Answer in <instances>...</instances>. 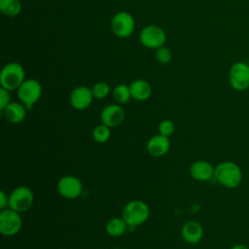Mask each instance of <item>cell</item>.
<instances>
[{
    "label": "cell",
    "instance_id": "4",
    "mask_svg": "<svg viewBox=\"0 0 249 249\" xmlns=\"http://www.w3.org/2000/svg\"><path fill=\"white\" fill-rule=\"evenodd\" d=\"M41 94L42 86L35 79L24 80V82L18 89V97L26 107V109H31L33 105L40 99Z\"/></svg>",
    "mask_w": 249,
    "mask_h": 249
},
{
    "label": "cell",
    "instance_id": "12",
    "mask_svg": "<svg viewBox=\"0 0 249 249\" xmlns=\"http://www.w3.org/2000/svg\"><path fill=\"white\" fill-rule=\"evenodd\" d=\"M125 117L124 108L118 104H110L105 106L100 114V119L103 124L114 127L121 124Z\"/></svg>",
    "mask_w": 249,
    "mask_h": 249
},
{
    "label": "cell",
    "instance_id": "20",
    "mask_svg": "<svg viewBox=\"0 0 249 249\" xmlns=\"http://www.w3.org/2000/svg\"><path fill=\"white\" fill-rule=\"evenodd\" d=\"M113 98L119 104H124L131 98L129 86L121 84L113 89Z\"/></svg>",
    "mask_w": 249,
    "mask_h": 249
},
{
    "label": "cell",
    "instance_id": "17",
    "mask_svg": "<svg viewBox=\"0 0 249 249\" xmlns=\"http://www.w3.org/2000/svg\"><path fill=\"white\" fill-rule=\"evenodd\" d=\"M129 89L131 97L137 101L147 100L152 94L151 85L143 79H137L132 81L129 85Z\"/></svg>",
    "mask_w": 249,
    "mask_h": 249
},
{
    "label": "cell",
    "instance_id": "5",
    "mask_svg": "<svg viewBox=\"0 0 249 249\" xmlns=\"http://www.w3.org/2000/svg\"><path fill=\"white\" fill-rule=\"evenodd\" d=\"M33 199L32 191L26 186H19L13 190L9 196V207L18 213H22L32 206Z\"/></svg>",
    "mask_w": 249,
    "mask_h": 249
},
{
    "label": "cell",
    "instance_id": "15",
    "mask_svg": "<svg viewBox=\"0 0 249 249\" xmlns=\"http://www.w3.org/2000/svg\"><path fill=\"white\" fill-rule=\"evenodd\" d=\"M181 234L187 243L196 244L201 240L203 236V229L198 222L188 221L183 225Z\"/></svg>",
    "mask_w": 249,
    "mask_h": 249
},
{
    "label": "cell",
    "instance_id": "26",
    "mask_svg": "<svg viewBox=\"0 0 249 249\" xmlns=\"http://www.w3.org/2000/svg\"><path fill=\"white\" fill-rule=\"evenodd\" d=\"M9 206V197L6 196L4 191L0 192V209L3 210Z\"/></svg>",
    "mask_w": 249,
    "mask_h": 249
},
{
    "label": "cell",
    "instance_id": "10",
    "mask_svg": "<svg viewBox=\"0 0 249 249\" xmlns=\"http://www.w3.org/2000/svg\"><path fill=\"white\" fill-rule=\"evenodd\" d=\"M57 192L61 196L67 199H74L81 196L83 185L77 177L66 175L61 177L57 182Z\"/></svg>",
    "mask_w": 249,
    "mask_h": 249
},
{
    "label": "cell",
    "instance_id": "1",
    "mask_svg": "<svg viewBox=\"0 0 249 249\" xmlns=\"http://www.w3.org/2000/svg\"><path fill=\"white\" fill-rule=\"evenodd\" d=\"M214 178L222 186L234 189L242 181V171L237 163L231 160H225L215 166Z\"/></svg>",
    "mask_w": 249,
    "mask_h": 249
},
{
    "label": "cell",
    "instance_id": "8",
    "mask_svg": "<svg viewBox=\"0 0 249 249\" xmlns=\"http://www.w3.org/2000/svg\"><path fill=\"white\" fill-rule=\"evenodd\" d=\"M135 28V20L127 12H119L115 14L111 20L112 32L120 38L129 37Z\"/></svg>",
    "mask_w": 249,
    "mask_h": 249
},
{
    "label": "cell",
    "instance_id": "14",
    "mask_svg": "<svg viewBox=\"0 0 249 249\" xmlns=\"http://www.w3.org/2000/svg\"><path fill=\"white\" fill-rule=\"evenodd\" d=\"M170 148V141L167 136L157 134L152 136L147 143L148 153L156 158L165 155Z\"/></svg>",
    "mask_w": 249,
    "mask_h": 249
},
{
    "label": "cell",
    "instance_id": "3",
    "mask_svg": "<svg viewBox=\"0 0 249 249\" xmlns=\"http://www.w3.org/2000/svg\"><path fill=\"white\" fill-rule=\"evenodd\" d=\"M150 210L148 205L141 200L128 202L123 210V219L128 227H137L144 224L149 218Z\"/></svg>",
    "mask_w": 249,
    "mask_h": 249
},
{
    "label": "cell",
    "instance_id": "9",
    "mask_svg": "<svg viewBox=\"0 0 249 249\" xmlns=\"http://www.w3.org/2000/svg\"><path fill=\"white\" fill-rule=\"evenodd\" d=\"M22 226L18 212L12 208H5L0 212V231L3 235L12 236L17 234Z\"/></svg>",
    "mask_w": 249,
    "mask_h": 249
},
{
    "label": "cell",
    "instance_id": "2",
    "mask_svg": "<svg viewBox=\"0 0 249 249\" xmlns=\"http://www.w3.org/2000/svg\"><path fill=\"white\" fill-rule=\"evenodd\" d=\"M24 69L18 62H9L1 70L0 84L1 88L14 90L18 89L19 86L24 82Z\"/></svg>",
    "mask_w": 249,
    "mask_h": 249
},
{
    "label": "cell",
    "instance_id": "25",
    "mask_svg": "<svg viewBox=\"0 0 249 249\" xmlns=\"http://www.w3.org/2000/svg\"><path fill=\"white\" fill-rule=\"evenodd\" d=\"M11 102V95L9 90L1 88L0 89V110L1 112L6 108V106Z\"/></svg>",
    "mask_w": 249,
    "mask_h": 249
},
{
    "label": "cell",
    "instance_id": "21",
    "mask_svg": "<svg viewBox=\"0 0 249 249\" xmlns=\"http://www.w3.org/2000/svg\"><path fill=\"white\" fill-rule=\"evenodd\" d=\"M110 127L105 124H99L95 126L92 131V137L97 143H104L110 138Z\"/></svg>",
    "mask_w": 249,
    "mask_h": 249
},
{
    "label": "cell",
    "instance_id": "27",
    "mask_svg": "<svg viewBox=\"0 0 249 249\" xmlns=\"http://www.w3.org/2000/svg\"><path fill=\"white\" fill-rule=\"evenodd\" d=\"M231 249H249V247L244 244H235Z\"/></svg>",
    "mask_w": 249,
    "mask_h": 249
},
{
    "label": "cell",
    "instance_id": "18",
    "mask_svg": "<svg viewBox=\"0 0 249 249\" xmlns=\"http://www.w3.org/2000/svg\"><path fill=\"white\" fill-rule=\"evenodd\" d=\"M127 228V224L122 218H112L106 224V232L114 237L123 235Z\"/></svg>",
    "mask_w": 249,
    "mask_h": 249
},
{
    "label": "cell",
    "instance_id": "23",
    "mask_svg": "<svg viewBox=\"0 0 249 249\" xmlns=\"http://www.w3.org/2000/svg\"><path fill=\"white\" fill-rule=\"evenodd\" d=\"M156 59L160 64H167L172 59V52L167 47H160L156 50Z\"/></svg>",
    "mask_w": 249,
    "mask_h": 249
},
{
    "label": "cell",
    "instance_id": "6",
    "mask_svg": "<svg viewBox=\"0 0 249 249\" xmlns=\"http://www.w3.org/2000/svg\"><path fill=\"white\" fill-rule=\"evenodd\" d=\"M231 87L237 91H243L249 88V64L237 61L231 65L229 71Z\"/></svg>",
    "mask_w": 249,
    "mask_h": 249
},
{
    "label": "cell",
    "instance_id": "19",
    "mask_svg": "<svg viewBox=\"0 0 249 249\" xmlns=\"http://www.w3.org/2000/svg\"><path fill=\"white\" fill-rule=\"evenodd\" d=\"M0 11L6 17H17L21 11V3L19 0H0Z\"/></svg>",
    "mask_w": 249,
    "mask_h": 249
},
{
    "label": "cell",
    "instance_id": "11",
    "mask_svg": "<svg viewBox=\"0 0 249 249\" xmlns=\"http://www.w3.org/2000/svg\"><path fill=\"white\" fill-rule=\"evenodd\" d=\"M93 94L91 89L86 86L75 88L70 93V104L76 110H85L92 102Z\"/></svg>",
    "mask_w": 249,
    "mask_h": 249
},
{
    "label": "cell",
    "instance_id": "16",
    "mask_svg": "<svg viewBox=\"0 0 249 249\" xmlns=\"http://www.w3.org/2000/svg\"><path fill=\"white\" fill-rule=\"evenodd\" d=\"M5 119L12 124L21 123L26 116V107L22 103L10 102L2 111Z\"/></svg>",
    "mask_w": 249,
    "mask_h": 249
},
{
    "label": "cell",
    "instance_id": "13",
    "mask_svg": "<svg viewBox=\"0 0 249 249\" xmlns=\"http://www.w3.org/2000/svg\"><path fill=\"white\" fill-rule=\"evenodd\" d=\"M214 170L215 167L209 161L199 160L191 165L190 174L195 180L205 182L214 177Z\"/></svg>",
    "mask_w": 249,
    "mask_h": 249
},
{
    "label": "cell",
    "instance_id": "7",
    "mask_svg": "<svg viewBox=\"0 0 249 249\" xmlns=\"http://www.w3.org/2000/svg\"><path fill=\"white\" fill-rule=\"evenodd\" d=\"M141 44L148 48L157 50L162 46L166 41V34L164 30L156 24H150L145 26L139 35Z\"/></svg>",
    "mask_w": 249,
    "mask_h": 249
},
{
    "label": "cell",
    "instance_id": "24",
    "mask_svg": "<svg viewBox=\"0 0 249 249\" xmlns=\"http://www.w3.org/2000/svg\"><path fill=\"white\" fill-rule=\"evenodd\" d=\"M174 124L169 120H163L159 124V131L160 134L164 136H171L174 132Z\"/></svg>",
    "mask_w": 249,
    "mask_h": 249
},
{
    "label": "cell",
    "instance_id": "22",
    "mask_svg": "<svg viewBox=\"0 0 249 249\" xmlns=\"http://www.w3.org/2000/svg\"><path fill=\"white\" fill-rule=\"evenodd\" d=\"M93 97L96 99L106 98L110 93V87L105 82H98L93 85L91 89Z\"/></svg>",
    "mask_w": 249,
    "mask_h": 249
}]
</instances>
